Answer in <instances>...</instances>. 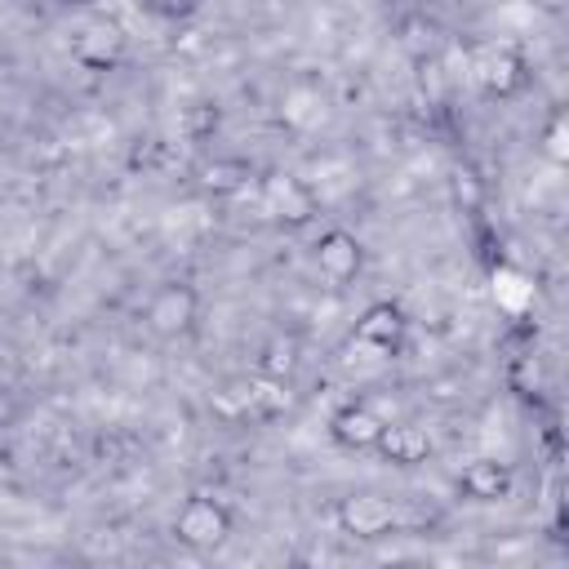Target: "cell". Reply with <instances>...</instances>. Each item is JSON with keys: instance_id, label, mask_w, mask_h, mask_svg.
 <instances>
[{"instance_id": "1", "label": "cell", "mask_w": 569, "mask_h": 569, "mask_svg": "<svg viewBox=\"0 0 569 569\" xmlns=\"http://www.w3.org/2000/svg\"><path fill=\"white\" fill-rule=\"evenodd\" d=\"M231 533V507L213 493H191L173 516V538L187 551H213Z\"/></svg>"}, {"instance_id": "2", "label": "cell", "mask_w": 569, "mask_h": 569, "mask_svg": "<svg viewBox=\"0 0 569 569\" xmlns=\"http://www.w3.org/2000/svg\"><path fill=\"white\" fill-rule=\"evenodd\" d=\"M196 316H200V293L187 280H164L147 298V307H142V325L156 338H182V333H191Z\"/></svg>"}, {"instance_id": "3", "label": "cell", "mask_w": 569, "mask_h": 569, "mask_svg": "<svg viewBox=\"0 0 569 569\" xmlns=\"http://www.w3.org/2000/svg\"><path fill=\"white\" fill-rule=\"evenodd\" d=\"M333 520H338V529H342L347 538L373 542V538H387V533L396 529L400 511H396V502H391L387 493H378V489H360V493H347V498L338 502Z\"/></svg>"}, {"instance_id": "4", "label": "cell", "mask_w": 569, "mask_h": 569, "mask_svg": "<svg viewBox=\"0 0 569 569\" xmlns=\"http://www.w3.org/2000/svg\"><path fill=\"white\" fill-rule=\"evenodd\" d=\"M71 58L84 67V71H116L124 62V27L111 22V18H93L76 31L71 40Z\"/></svg>"}, {"instance_id": "5", "label": "cell", "mask_w": 569, "mask_h": 569, "mask_svg": "<svg viewBox=\"0 0 569 569\" xmlns=\"http://www.w3.org/2000/svg\"><path fill=\"white\" fill-rule=\"evenodd\" d=\"M311 253H316V271H320L325 280H333V284L356 280L360 267H365V244H360L347 227H329V231H320V240H316Z\"/></svg>"}, {"instance_id": "6", "label": "cell", "mask_w": 569, "mask_h": 569, "mask_svg": "<svg viewBox=\"0 0 569 569\" xmlns=\"http://www.w3.org/2000/svg\"><path fill=\"white\" fill-rule=\"evenodd\" d=\"M405 311L396 307V302H369L360 316H356V329H351V338L360 342V347H369V351H400V342H405Z\"/></svg>"}, {"instance_id": "7", "label": "cell", "mask_w": 569, "mask_h": 569, "mask_svg": "<svg viewBox=\"0 0 569 569\" xmlns=\"http://www.w3.org/2000/svg\"><path fill=\"white\" fill-rule=\"evenodd\" d=\"M382 422H387V418H378L369 405H342V409H333V418H329V436H333V445H342V449L373 453V445H378V436H382Z\"/></svg>"}, {"instance_id": "8", "label": "cell", "mask_w": 569, "mask_h": 569, "mask_svg": "<svg viewBox=\"0 0 569 569\" xmlns=\"http://www.w3.org/2000/svg\"><path fill=\"white\" fill-rule=\"evenodd\" d=\"M511 485H516V476L498 458H476L458 471V493L471 502H502L511 493Z\"/></svg>"}, {"instance_id": "9", "label": "cell", "mask_w": 569, "mask_h": 569, "mask_svg": "<svg viewBox=\"0 0 569 569\" xmlns=\"http://www.w3.org/2000/svg\"><path fill=\"white\" fill-rule=\"evenodd\" d=\"M373 453H382L391 467H418L431 458V436L418 422H382Z\"/></svg>"}, {"instance_id": "10", "label": "cell", "mask_w": 569, "mask_h": 569, "mask_svg": "<svg viewBox=\"0 0 569 569\" xmlns=\"http://www.w3.org/2000/svg\"><path fill=\"white\" fill-rule=\"evenodd\" d=\"M480 84L489 98H516L525 84H529V71H525V58L516 49H493L480 67Z\"/></svg>"}, {"instance_id": "11", "label": "cell", "mask_w": 569, "mask_h": 569, "mask_svg": "<svg viewBox=\"0 0 569 569\" xmlns=\"http://www.w3.org/2000/svg\"><path fill=\"white\" fill-rule=\"evenodd\" d=\"M271 209H276L280 222L302 227V222H311V213H316V196H311L298 178H276V182H271Z\"/></svg>"}, {"instance_id": "12", "label": "cell", "mask_w": 569, "mask_h": 569, "mask_svg": "<svg viewBox=\"0 0 569 569\" xmlns=\"http://www.w3.org/2000/svg\"><path fill=\"white\" fill-rule=\"evenodd\" d=\"M249 178H253V169H249V160H240V156L209 160V164L200 169V187L213 191V196H236V191L249 187Z\"/></svg>"}, {"instance_id": "13", "label": "cell", "mask_w": 569, "mask_h": 569, "mask_svg": "<svg viewBox=\"0 0 569 569\" xmlns=\"http://www.w3.org/2000/svg\"><path fill=\"white\" fill-rule=\"evenodd\" d=\"M293 369H298V342H293V338L267 342V351H262V360H258V373H262V378H289Z\"/></svg>"}, {"instance_id": "14", "label": "cell", "mask_w": 569, "mask_h": 569, "mask_svg": "<svg viewBox=\"0 0 569 569\" xmlns=\"http://www.w3.org/2000/svg\"><path fill=\"white\" fill-rule=\"evenodd\" d=\"M218 107H209V102H196V107H187V138H209L213 129H218Z\"/></svg>"}, {"instance_id": "15", "label": "cell", "mask_w": 569, "mask_h": 569, "mask_svg": "<svg viewBox=\"0 0 569 569\" xmlns=\"http://www.w3.org/2000/svg\"><path fill=\"white\" fill-rule=\"evenodd\" d=\"M151 13H160V18H169V22H178V18H191V13H200V4L204 0H142Z\"/></svg>"}, {"instance_id": "16", "label": "cell", "mask_w": 569, "mask_h": 569, "mask_svg": "<svg viewBox=\"0 0 569 569\" xmlns=\"http://www.w3.org/2000/svg\"><path fill=\"white\" fill-rule=\"evenodd\" d=\"M547 156L551 160L569 156V147H565V116H551V124H547Z\"/></svg>"}, {"instance_id": "17", "label": "cell", "mask_w": 569, "mask_h": 569, "mask_svg": "<svg viewBox=\"0 0 569 569\" xmlns=\"http://www.w3.org/2000/svg\"><path fill=\"white\" fill-rule=\"evenodd\" d=\"M62 4H76V9H93V4H102V0H62Z\"/></svg>"}, {"instance_id": "18", "label": "cell", "mask_w": 569, "mask_h": 569, "mask_svg": "<svg viewBox=\"0 0 569 569\" xmlns=\"http://www.w3.org/2000/svg\"><path fill=\"white\" fill-rule=\"evenodd\" d=\"M138 4H142V0H138Z\"/></svg>"}]
</instances>
